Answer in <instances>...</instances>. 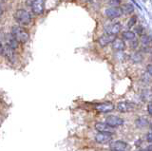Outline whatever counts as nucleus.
<instances>
[{
    "label": "nucleus",
    "instance_id": "aec40b11",
    "mask_svg": "<svg viewBox=\"0 0 152 151\" xmlns=\"http://www.w3.org/2000/svg\"><path fill=\"white\" fill-rule=\"evenodd\" d=\"M136 22H137V16L136 15L131 16L129 18V20H128V22H127V27L129 28V29H131V28L136 24Z\"/></svg>",
    "mask_w": 152,
    "mask_h": 151
},
{
    "label": "nucleus",
    "instance_id": "4be33fe9",
    "mask_svg": "<svg viewBox=\"0 0 152 151\" xmlns=\"http://www.w3.org/2000/svg\"><path fill=\"white\" fill-rule=\"evenodd\" d=\"M108 3L112 7H119V5L121 4V0H109Z\"/></svg>",
    "mask_w": 152,
    "mask_h": 151
},
{
    "label": "nucleus",
    "instance_id": "ddd939ff",
    "mask_svg": "<svg viewBox=\"0 0 152 151\" xmlns=\"http://www.w3.org/2000/svg\"><path fill=\"white\" fill-rule=\"evenodd\" d=\"M111 44H112V49L116 51H122L126 49L125 41L121 38H115Z\"/></svg>",
    "mask_w": 152,
    "mask_h": 151
},
{
    "label": "nucleus",
    "instance_id": "f8f14e48",
    "mask_svg": "<svg viewBox=\"0 0 152 151\" xmlns=\"http://www.w3.org/2000/svg\"><path fill=\"white\" fill-rule=\"evenodd\" d=\"M95 141L98 144H108L112 141V134L108 133H99L95 136Z\"/></svg>",
    "mask_w": 152,
    "mask_h": 151
},
{
    "label": "nucleus",
    "instance_id": "39448f33",
    "mask_svg": "<svg viewBox=\"0 0 152 151\" xmlns=\"http://www.w3.org/2000/svg\"><path fill=\"white\" fill-rule=\"evenodd\" d=\"M121 28H122V26L120 23H113V24L104 25V30L107 34H110V35L115 36L116 34H118L119 32L121 31Z\"/></svg>",
    "mask_w": 152,
    "mask_h": 151
},
{
    "label": "nucleus",
    "instance_id": "cd10ccee",
    "mask_svg": "<svg viewBox=\"0 0 152 151\" xmlns=\"http://www.w3.org/2000/svg\"><path fill=\"white\" fill-rule=\"evenodd\" d=\"M81 1H85V2H88V1H90V0H81Z\"/></svg>",
    "mask_w": 152,
    "mask_h": 151
},
{
    "label": "nucleus",
    "instance_id": "bb28decb",
    "mask_svg": "<svg viewBox=\"0 0 152 151\" xmlns=\"http://www.w3.org/2000/svg\"><path fill=\"white\" fill-rule=\"evenodd\" d=\"M2 51H3V46H2L1 41H0V54H2Z\"/></svg>",
    "mask_w": 152,
    "mask_h": 151
},
{
    "label": "nucleus",
    "instance_id": "20e7f679",
    "mask_svg": "<svg viewBox=\"0 0 152 151\" xmlns=\"http://www.w3.org/2000/svg\"><path fill=\"white\" fill-rule=\"evenodd\" d=\"M117 110L119 112H122V113H126V112H129L133 109L136 108V105L134 103L132 102H126V101H124V102H120L117 104Z\"/></svg>",
    "mask_w": 152,
    "mask_h": 151
},
{
    "label": "nucleus",
    "instance_id": "f257e3e1",
    "mask_svg": "<svg viewBox=\"0 0 152 151\" xmlns=\"http://www.w3.org/2000/svg\"><path fill=\"white\" fill-rule=\"evenodd\" d=\"M12 36L17 43L25 44L30 39V34L28 31L20 26H13L12 29Z\"/></svg>",
    "mask_w": 152,
    "mask_h": 151
},
{
    "label": "nucleus",
    "instance_id": "c756f323",
    "mask_svg": "<svg viewBox=\"0 0 152 151\" xmlns=\"http://www.w3.org/2000/svg\"><path fill=\"white\" fill-rule=\"evenodd\" d=\"M3 1H4V0H3Z\"/></svg>",
    "mask_w": 152,
    "mask_h": 151
},
{
    "label": "nucleus",
    "instance_id": "5701e85b",
    "mask_svg": "<svg viewBox=\"0 0 152 151\" xmlns=\"http://www.w3.org/2000/svg\"><path fill=\"white\" fill-rule=\"evenodd\" d=\"M144 31H145V30H144V28H142V26H138L136 28V32L139 35H142V34H144Z\"/></svg>",
    "mask_w": 152,
    "mask_h": 151
},
{
    "label": "nucleus",
    "instance_id": "f03ea898",
    "mask_svg": "<svg viewBox=\"0 0 152 151\" xmlns=\"http://www.w3.org/2000/svg\"><path fill=\"white\" fill-rule=\"evenodd\" d=\"M13 17H14V19H15V21L20 25L27 26L31 22V13L28 12H27L26 10H23V9L17 10L15 12H14Z\"/></svg>",
    "mask_w": 152,
    "mask_h": 151
},
{
    "label": "nucleus",
    "instance_id": "c85d7f7f",
    "mask_svg": "<svg viewBox=\"0 0 152 151\" xmlns=\"http://www.w3.org/2000/svg\"><path fill=\"white\" fill-rule=\"evenodd\" d=\"M0 15H2V9H1V7H0Z\"/></svg>",
    "mask_w": 152,
    "mask_h": 151
},
{
    "label": "nucleus",
    "instance_id": "423d86ee",
    "mask_svg": "<svg viewBox=\"0 0 152 151\" xmlns=\"http://www.w3.org/2000/svg\"><path fill=\"white\" fill-rule=\"evenodd\" d=\"M124 123H125V121L123 120V118H120V117H118V116L110 115V116H107L106 118V124L108 125L109 126L113 127V128L123 125Z\"/></svg>",
    "mask_w": 152,
    "mask_h": 151
},
{
    "label": "nucleus",
    "instance_id": "9d476101",
    "mask_svg": "<svg viewBox=\"0 0 152 151\" xmlns=\"http://www.w3.org/2000/svg\"><path fill=\"white\" fill-rule=\"evenodd\" d=\"M115 107H114L113 104L111 103H102V104H98L97 106H95V109L99 112H102V113H108V112H111Z\"/></svg>",
    "mask_w": 152,
    "mask_h": 151
},
{
    "label": "nucleus",
    "instance_id": "f3484780",
    "mask_svg": "<svg viewBox=\"0 0 152 151\" xmlns=\"http://www.w3.org/2000/svg\"><path fill=\"white\" fill-rule=\"evenodd\" d=\"M150 42H151V39H150V36H147V35H144L142 37L141 39V43H142V46L144 50L146 51V49L148 48L150 46Z\"/></svg>",
    "mask_w": 152,
    "mask_h": 151
},
{
    "label": "nucleus",
    "instance_id": "393cba45",
    "mask_svg": "<svg viewBox=\"0 0 152 151\" xmlns=\"http://www.w3.org/2000/svg\"><path fill=\"white\" fill-rule=\"evenodd\" d=\"M145 138H146V141L150 144V143H151V141H152V139H151V131H148V133L146 134V137H145Z\"/></svg>",
    "mask_w": 152,
    "mask_h": 151
},
{
    "label": "nucleus",
    "instance_id": "6ab92c4d",
    "mask_svg": "<svg viewBox=\"0 0 152 151\" xmlns=\"http://www.w3.org/2000/svg\"><path fill=\"white\" fill-rule=\"evenodd\" d=\"M130 59L133 63H141L142 59H144V57H142V53H133L131 56H130Z\"/></svg>",
    "mask_w": 152,
    "mask_h": 151
},
{
    "label": "nucleus",
    "instance_id": "0eeeda50",
    "mask_svg": "<svg viewBox=\"0 0 152 151\" xmlns=\"http://www.w3.org/2000/svg\"><path fill=\"white\" fill-rule=\"evenodd\" d=\"M104 15L109 19H115V18L120 17L123 13L120 7H111L104 11Z\"/></svg>",
    "mask_w": 152,
    "mask_h": 151
},
{
    "label": "nucleus",
    "instance_id": "7ed1b4c3",
    "mask_svg": "<svg viewBox=\"0 0 152 151\" xmlns=\"http://www.w3.org/2000/svg\"><path fill=\"white\" fill-rule=\"evenodd\" d=\"M46 0H33L31 4V12L36 15H40L44 12Z\"/></svg>",
    "mask_w": 152,
    "mask_h": 151
},
{
    "label": "nucleus",
    "instance_id": "412c9836",
    "mask_svg": "<svg viewBox=\"0 0 152 151\" xmlns=\"http://www.w3.org/2000/svg\"><path fill=\"white\" fill-rule=\"evenodd\" d=\"M8 45H9L10 47H11V48H12V50L17 49V47H18V43L12 38V36L11 37V39H10V42H9V44H8Z\"/></svg>",
    "mask_w": 152,
    "mask_h": 151
},
{
    "label": "nucleus",
    "instance_id": "6e6552de",
    "mask_svg": "<svg viewBox=\"0 0 152 151\" xmlns=\"http://www.w3.org/2000/svg\"><path fill=\"white\" fill-rule=\"evenodd\" d=\"M95 129H96L99 133H108V134H112L114 132V128L111 126H109L107 125L106 123H101V122H97L94 125Z\"/></svg>",
    "mask_w": 152,
    "mask_h": 151
},
{
    "label": "nucleus",
    "instance_id": "a211bd4d",
    "mask_svg": "<svg viewBox=\"0 0 152 151\" xmlns=\"http://www.w3.org/2000/svg\"><path fill=\"white\" fill-rule=\"evenodd\" d=\"M135 124L138 127H145L147 125H148V121L144 117H140L135 121Z\"/></svg>",
    "mask_w": 152,
    "mask_h": 151
},
{
    "label": "nucleus",
    "instance_id": "2eb2a0df",
    "mask_svg": "<svg viewBox=\"0 0 152 151\" xmlns=\"http://www.w3.org/2000/svg\"><path fill=\"white\" fill-rule=\"evenodd\" d=\"M120 9L122 11V13H123V15H130V13H132L133 12H134V7H133V5L130 3L124 4V5H122L120 7Z\"/></svg>",
    "mask_w": 152,
    "mask_h": 151
},
{
    "label": "nucleus",
    "instance_id": "a878e982",
    "mask_svg": "<svg viewBox=\"0 0 152 151\" xmlns=\"http://www.w3.org/2000/svg\"><path fill=\"white\" fill-rule=\"evenodd\" d=\"M146 71H147V73L149 74V76H151V74H152V70H151V64H149L148 66H147V68H146Z\"/></svg>",
    "mask_w": 152,
    "mask_h": 151
},
{
    "label": "nucleus",
    "instance_id": "1a4fd4ad",
    "mask_svg": "<svg viewBox=\"0 0 152 151\" xmlns=\"http://www.w3.org/2000/svg\"><path fill=\"white\" fill-rule=\"evenodd\" d=\"M109 148L111 151H127L128 144L124 141H115L110 144Z\"/></svg>",
    "mask_w": 152,
    "mask_h": 151
},
{
    "label": "nucleus",
    "instance_id": "b1692460",
    "mask_svg": "<svg viewBox=\"0 0 152 151\" xmlns=\"http://www.w3.org/2000/svg\"><path fill=\"white\" fill-rule=\"evenodd\" d=\"M147 112H148L149 116L152 115V105H151V103H149L148 106H147Z\"/></svg>",
    "mask_w": 152,
    "mask_h": 151
},
{
    "label": "nucleus",
    "instance_id": "9b49d317",
    "mask_svg": "<svg viewBox=\"0 0 152 151\" xmlns=\"http://www.w3.org/2000/svg\"><path fill=\"white\" fill-rule=\"evenodd\" d=\"M115 38H116V37L114 36V35H110V34H103V35L98 39V43H99L100 46L103 47V48H104V47H107V45L111 44Z\"/></svg>",
    "mask_w": 152,
    "mask_h": 151
},
{
    "label": "nucleus",
    "instance_id": "4468645a",
    "mask_svg": "<svg viewBox=\"0 0 152 151\" xmlns=\"http://www.w3.org/2000/svg\"><path fill=\"white\" fill-rule=\"evenodd\" d=\"M2 54H4V56H5V57H6L9 61H12V60H13V57H14L13 50H12L8 44H7V45H5V46L3 47Z\"/></svg>",
    "mask_w": 152,
    "mask_h": 151
},
{
    "label": "nucleus",
    "instance_id": "dca6fc26",
    "mask_svg": "<svg viewBox=\"0 0 152 151\" xmlns=\"http://www.w3.org/2000/svg\"><path fill=\"white\" fill-rule=\"evenodd\" d=\"M123 38L126 39V40H128V41H133L136 39V34L134 31H126L123 32Z\"/></svg>",
    "mask_w": 152,
    "mask_h": 151
}]
</instances>
